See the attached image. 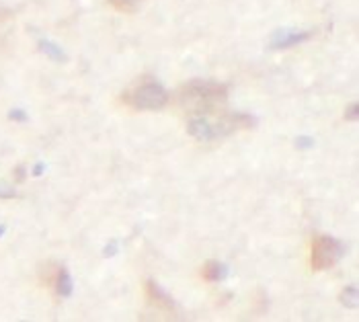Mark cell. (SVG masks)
<instances>
[{
    "mask_svg": "<svg viewBox=\"0 0 359 322\" xmlns=\"http://www.w3.org/2000/svg\"><path fill=\"white\" fill-rule=\"evenodd\" d=\"M312 33L308 31H277L271 39V50H287L294 48L298 43H302L306 39H310Z\"/></svg>",
    "mask_w": 359,
    "mask_h": 322,
    "instance_id": "cell-6",
    "label": "cell"
},
{
    "mask_svg": "<svg viewBox=\"0 0 359 322\" xmlns=\"http://www.w3.org/2000/svg\"><path fill=\"white\" fill-rule=\"evenodd\" d=\"M144 0H109V4L115 11H121V13H136Z\"/></svg>",
    "mask_w": 359,
    "mask_h": 322,
    "instance_id": "cell-11",
    "label": "cell"
},
{
    "mask_svg": "<svg viewBox=\"0 0 359 322\" xmlns=\"http://www.w3.org/2000/svg\"><path fill=\"white\" fill-rule=\"evenodd\" d=\"M64 269L66 267H62V265L55 263V261H46V263H41V265H39V271H37L39 283H41L43 288H48V290H54L55 281H57V277H60V273H62Z\"/></svg>",
    "mask_w": 359,
    "mask_h": 322,
    "instance_id": "cell-7",
    "label": "cell"
},
{
    "mask_svg": "<svg viewBox=\"0 0 359 322\" xmlns=\"http://www.w3.org/2000/svg\"><path fill=\"white\" fill-rule=\"evenodd\" d=\"M339 300H341V304L345 306V308H351V310H355L359 306V294L355 288H345L341 295H339Z\"/></svg>",
    "mask_w": 359,
    "mask_h": 322,
    "instance_id": "cell-10",
    "label": "cell"
},
{
    "mask_svg": "<svg viewBox=\"0 0 359 322\" xmlns=\"http://www.w3.org/2000/svg\"><path fill=\"white\" fill-rule=\"evenodd\" d=\"M345 119H349V121H355L358 119V103L349 105V109L345 111Z\"/></svg>",
    "mask_w": 359,
    "mask_h": 322,
    "instance_id": "cell-12",
    "label": "cell"
},
{
    "mask_svg": "<svg viewBox=\"0 0 359 322\" xmlns=\"http://www.w3.org/2000/svg\"><path fill=\"white\" fill-rule=\"evenodd\" d=\"M41 48H46V52H48V54H55L57 60H64V54H62V52H57V48L52 46V43H46V41H43V43H41Z\"/></svg>",
    "mask_w": 359,
    "mask_h": 322,
    "instance_id": "cell-13",
    "label": "cell"
},
{
    "mask_svg": "<svg viewBox=\"0 0 359 322\" xmlns=\"http://www.w3.org/2000/svg\"><path fill=\"white\" fill-rule=\"evenodd\" d=\"M312 144H314V142H312L310 137H298V140H296V146H298V148H302V150L312 148Z\"/></svg>",
    "mask_w": 359,
    "mask_h": 322,
    "instance_id": "cell-14",
    "label": "cell"
},
{
    "mask_svg": "<svg viewBox=\"0 0 359 322\" xmlns=\"http://www.w3.org/2000/svg\"><path fill=\"white\" fill-rule=\"evenodd\" d=\"M341 255H343L341 242H337L331 236H316L310 246V267L314 271H327L339 261Z\"/></svg>",
    "mask_w": 359,
    "mask_h": 322,
    "instance_id": "cell-4",
    "label": "cell"
},
{
    "mask_svg": "<svg viewBox=\"0 0 359 322\" xmlns=\"http://www.w3.org/2000/svg\"><path fill=\"white\" fill-rule=\"evenodd\" d=\"M0 197H15V191L13 189L0 187Z\"/></svg>",
    "mask_w": 359,
    "mask_h": 322,
    "instance_id": "cell-16",
    "label": "cell"
},
{
    "mask_svg": "<svg viewBox=\"0 0 359 322\" xmlns=\"http://www.w3.org/2000/svg\"><path fill=\"white\" fill-rule=\"evenodd\" d=\"M257 126V119L247 113H226V111H216L208 115H195L187 121V132L197 142L210 144L218 142L226 135L234 134L238 130H250Z\"/></svg>",
    "mask_w": 359,
    "mask_h": 322,
    "instance_id": "cell-2",
    "label": "cell"
},
{
    "mask_svg": "<svg viewBox=\"0 0 359 322\" xmlns=\"http://www.w3.org/2000/svg\"><path fill=\"white\" fill-rule=\"evenodd\" d=\"M52 292L57 295H62V297H66V295L72 294V281H70V275H68V271H66V269L60 273V277H57V281H55V286Z\"/></svg>",
    "mask_w": 359,
    "mask_h": 322,
    "instance_id": "cell-9",
    "label": "cell"
},
{
    "mask_svg": "<svg viewBox=\"0 0 359 322\" xmlns=\"http://www.w3.org/2000/svg\"><path fill=\"white\" fill-rule=\"evenodd\" d=\"M228 86L214 81H189L177 88L172 103L181 109L187 117L208 115L222 111L226 103Z\"/></svg>",
    "mask_w": 359,
    "mask_h": 322,
    "instance_id": "cell-1",
    "label": "cell"
},
{
    "mask_svg": "<svg viewBox=\"0 0 359 322\" xmlns=\"http://www.w3.org/2000/svg\"><path fill=\"white\" fill-rule=\"evenodd\" d=\"M8 17H11V11H8V8H4V6L0 4V23H4Z\"/></svg>",
    "mask_w": 359,
    "mask_h": 322,
    "instance_id": "cell-15",
    "label": "cell"
},
{
    "mask_svg": "<svg viewBox=\"0 0 359 322\" xmlns=\"http://www.w3.org/2000/svg\"><path fill=\"white\" fill-rule=\"evenodd\" d=\"M144 294H146V302H148L152 308H156V310H161V312H165V314H172V316H175L177 304L172 302V297L166 294L165 290L158 288L156 281L146 279V281H144Z\"/></svg>",
    "mask_w": 359,
    "mask_h": 322,
    "instance_id": "cell-5",
    "label": "cell"
},
{
    "mask_svg": "<svg viewBox=\"0 0 359 322\" xmlns=\"http://www.w3.org/2000/svg\"><path fill=\"white\" fill-rule=\"evenodd\" d=\"M119 101L134 111H158L168 103V93L165 90V86L158 84L154 79L144 76L134 84H130L121 93Z\"/></svg>",
    "mask_w": 359,
    "mask_h": 322,
    "instance_id": "cell-3",
    "label": "cell"
},
{
    "mask_svg": "<svg viewBox=\"0 0 359 322\" xmlns=\"http://www.w3.org/2000/svg\"><path fill=\"white\" fill-rule=\"evenodd\" d=\"M226 273H228V269L218 261H205V265L201 267V277L205 281H210V283L212 281H222L226 277Z\"/></svg>",
    "mask_w": 359,
    "mask_h": 322,
    "instance_id": "cell-8",
    "label": "cell"
}]
</instances>
